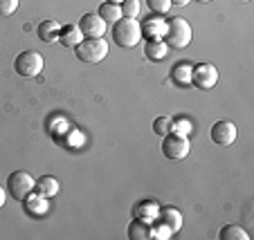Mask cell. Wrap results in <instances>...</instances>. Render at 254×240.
<instances>
[{
  "label": "cell",
  "instance_id": "6da1fadb",
  "mask_svg": "<svg viewBox=\"0 0 254 240\" xmlns=\"http://www.w3.org/2000/svg\"><path fill=\"white\" fill-rule=\"evenodd\" d=\"M111 36L115 41V45L124 49H130L142 41V27H139L137 18H120L117 23H113Z\"/></svg>",
  "mask_w": 254,
  "mask_h": 240
},
{
  "label": "cell",
  "instance_id": "7a4b0ae2",
  "mask_svg": "<svg viewBox=\"0 0 254 240\" xmlns=\"http://www.w3.org/2000/svg\"><path fill=\"white\" fill-rule=\"evenodd\" d=\"M191 25L180 16H171L167 20V34H164V43L169 49H185L191 43Z\"/></svg>",
  "mask_w": 254,
  "mask_h": 240
},
{
  "label": "cell",
  "instance_id": "3957f363",
  "mask_svg": "<svg viewBox=\"0 0 254 240\" xmlns=\"http://www.w3.org/2000/svg\"><path fill=\"white\" fill-rule=\"evenodd\" d=\"M74 54H77V58L83 63H99V61H104L106 54H108V43H106L104 36H101V39H83L81 43L74 48Z\"/></svg>",
  "mask_w": 254,
  "mask_h": 240
},
{
  "label": "cell",
  "instance_id": "277c9868",
  "mask_svg": "<svg viewBox=\"0 0 254 240\" xmlns=\"http://www.w3.org/2000/svg\"><path fill=\"white\" fill-rule=\"evenodd\" d=\"M14 72L25 79L39 77V74L43 72V56H41L39 52H34V49L20 52L18 56L14 58Z\"/></svg>",
  "mask_w": 254,
  "mask_h": 240
},
{
  "label": "cell",
  "instance_id": "5b68a950",
  "mask_svg": "<svg viewBox=\"0 0 254 240\" xmlns=\"http://www.w3.org/2000/svg\"><path fill=\"white\" fill-rule=\"evenodd\" d=\"M36 187V180L27 173V171H14V173L7 178V193H9L14 200L23 202L29 193Z\"/></svg>",
  "mask_w": 254,
  "mask_h": 240
},
{
  "label": "cell",
  "instance_id": "8992f818",
  "mask_svg": "<svg viewBox=\"0 0 254 240\" xmlns=\"http://www.w3.org/2000/svg\"><path fill=\"white\" fill-rule=\"evenodd\" d=\"M189 150H191V144H189V140L185 135L169 133L167 137H162V153L171 162H183L189 155Z\"/></svg>",
  "mask_w": 254,
  "mask_h": 240
},
{
  "label": "cell",
  "instance_id": "52a82bcc",
  "mask_svg": "<svg viewBox=\"0 0 254 240\" xmlns=\"http://www.w3.org/2000/svg\"><path fill=\"white\" fill-rule=\"evenodd\" d=\"M218 83V70L211 63H198L191 67V86L198 90H211Z\"/></svg>",
  "mask_w": 254,
  "mask_h": 240
},
{
  "label": "cell",
  "instance_id": "ba28073f",
  "mask_svg": "<svg viewBox=\"0 0 254 240\" xmlns=\"http://www.w3.org/2000/svg\"><path fill=\"white\" fill-rule=\"evenodd\" d=\"M209 137L218 146H232L236 142V137H239V130H236V126L232 121H216L209 130Z\"/></svg>",
  "mask_w": 254,
  "mask_h": 240
},
{
  "label": "cell",
  "instance_id": "9c48e42d",
  "mask_svg": "<svg viewBox=\"0 0 254 240\" xmlns=\"http://www.w3.org/2000/svg\"><path fill=\"white\" fill-rule=\"evenodd\" d=\"M106 27H108V23L99 14H86L79 20V29H81L83 39H101L106 34Z\"/></svg>",
  "mask_w": 254,
  "mask_h": 240
},
{
  "label": "cell",
  "instance_id": "30bf717a",
  "mask_svg": "<svg viewBox=\"0 0 254 240\" xmlns=\"http://www.w3.org/2000/svg\"><path fill=\"white\" fill-rule=\"evenodd\" d=\"M142 27V36L146 41H164V34H167V20L160 18L158 14L149 16V18L139 23Z\"/></svg>",
  "mask_w": 254,
  "mask_h": 240
},
{
  "label": "cell",
  "instance_id": "8fae6325",
  "mask_svg": "<svg viewBox=\"0 0 254 240\" xmlns=\"http://www.w3.org/2000/svg\"><path fill=\"white\" fill-rule=\"evenodd\" d=\"M23 209H25V213L27 216H32V218H41V216H45L48 213V209H50V202H48V197L45 195H41V193H29L27 197L23 200Z\"/></svg>",
  "mask_w": 254,
  "mask_h": 240
},
{
  "label": "cell",
  "instance_id": "7c38bea8",
  "mask_svg": "<svg viewBox=\"0 0 254 240\" xmlns=\"http://www.w3.org/2000/svg\"><path fill=\"white\" fill-rule=\"evenodd\" d=\"M59 32H61V25H59V20H54V18L43 20V23H39V27H36V36H39L43 43H48V45L57 43Z\"/></svg>",
  "mask_w": 254,
  "mask_h": 240
},
{
  "label": "cell",
  "instance_id": "4fadbf2b",
  "mask_svg": "<svg viewBox=\"0 0 254 240\" xmlns=\"http://www.w3.org/2000/svg\"><path fill=\"white\" fill-rule=\"evenodd\" d=\"M130 240H151L153 238V222H146L142 218H133L128 225Z\"/></svg>",
  "mask_w": 254,
  "mask_h": 240
},
{
  "label": "cell",
  "instance_id": "5bb4252c",
  "mask_svg": "<svg viewBox=\"0 0 254 240\" xmlns=\"http://www.w3.org/2000/svg\"><path fill=\"white\" fill-rule=\"evenodd\" d=\"M158 220L162 222L164 227H169V231H171V234H178V231L183 229V213L178 211L176 207H164V209H160Z\"/></svg>",
  "mask_w": 254,
  "mask_h": 240
},
{
  "label": "cell",
  "instance_id": "9a60e30c",
  "mask_svg": "<svg viewBox=\"0 0 254 240\" xmlns=\"http://www.w3.org/2000/svg\"><path fill=\"white\" fill-rule=\"evenodd\" d=\"M160 216V207L155 200H142L133 207V218H142L146 222H155Z\"/></svg>",
  "mask_w": 254,
  "mask_h": 240
},
{
  "label": "cell",
  "instance_id": "2e32d148",
  "mask_svg": "<svg viewBox=\"0 0 254 240\" xmlns=\"http://www.w3.org/2000/svg\"><path fill=\"white\" fill-rule=\"evenodd\" d=\"M81 41H83V34H81V29H79V25H65V27H61V32H59V43L67 49H74Z\"/></svg>",
  "mask_w": 254,
  "mask_h": 240
},
{
  "label": "cell",
  "instance_id": "e0dca14e",
  "mask_svg": "<svg viewBox=\"0 0 254 240\" xmlns=\"http://www.w3.org/2000/svg\"><path fill=\"white\" fill-rule=\"evenodd\" d=\"M144 54H146L149 61H164L169 56V45L164 41H146Z\"/></svg>",
  "mask_w": 254,
  "mask_h": 240
},
{
  "label": "cell",
  "instance_id": "ac0fdd59",
  "mask_svg": "<svg viewBox=\"0 0 254 240\" xmlns=\"http://www.w3.org/2000/svg\"><path fill=\"white\" fill-rule=\"evenodd\" d=\"M191 67L193 65H189V63H176L173 65V70H171V79H173V83L176 86H180V88H187V86H191Z\"/></svg>",
  "mask_w": 254,
  "mask_h": 240
},
{
  "label": "cell",
  "instance_id": "d6986e66",
  "mask_svg": "<svg viewBox=\"0 0 254 240\" xmlns=\"http://www.w3.org/2000/svg\"><path fill=\"white\" fill-rule=\"evenodd\" d=\"M34 191L41 193V195H45V197H54L59 193L57 178H52V175H43V178H39V180H36V187H34Z\"/></svg>",
  "mask_w": 254,
  "mask_h": 240
},
{
  "label": "cell",
  "instance_id": "ffe728a7",
  "mask_svg": "<svg viewBox=\"0 0 254 240\" xmlns=\"http://www.w3.org/2000/svg\"><path fill=\"white\" fill-rule=\"evenodd\" d=\"M221 240H250V234L239 225H225L218 234Z\"/></svg>",
  "mask_w": 254,
  "mask_h": 240
},
{
  "label": "cell",
  "instance_id": "44dd1931",
  "mask_svg": "<svg viewBox=\"0 0 254 240\" xmlns=\"http://www.w3.org/2000/svg\"><path fill=\"white\" fill-rule=\"evenodd\" d=\"M97 14H99L106 23H117L120 18H124V16H122V7L120 5H113V2H104V5L99 7V11H97Z\"/></svg>",
  "mask_w": 254,
  "mask_h": 240
},
{
  "label": "cell",
  "instance_id": "7402d4cb",
  "mask_svg": "<svg viewBox=\"0 0 254 240\" xmlns=\"http://www.w3.org/2000/svg\"><path fill=\"white\" fill-rule=\"evenodd\" d=\"M120 7H122V16H124V18H137L139 9H142L139 0H124Z\"/></svg>",
  "mask_w": 254,
  "mask_h": 240
},
{
  "label": "cell",
  "instance_id": "603a6c76",
  "mask_svg": "<svg viewBox=\"0 0 254 240\" xmlns=\"http://www.w3.org/2000/svg\"><path fill=\"white\" fill-rule=\"evenodd\" d=\"M153 133L158 135V137H167V135L171 133V117H158V119L153 121Z\"/></svg>",
  "mask_w": 254,
  "mask_h": 240
},
{
  "label": "cell",
  "instance_id": "cb8c5ba5",
  "mask_svg": "<svg viewBox=\"0 0 254 240\" xmlns=\"http://www.w3.org/2000/svg\"><path fill=\"white\" fill-rule=\"evenodd\" d=\"M146 5H149V9L153 11V14H158V16H164L173 7L171 0H146Z\"/></svg>",
  "mask_w": 254,
  "mask_h": 240
},
{
  "label": "cell",
  "instance_id": "d4e9b609",
  "mask_svg": "<svg viewBox=\"0 0 254 240\" xmlns=\"http://www.w3.org/2000/svg\"><path fill=\"white\" fill-rule=\"evenodd\" d=\"M171 133L185 135V137H187V135L191 133V121L189 119H171Z\"/></svg>",
  "mask_w": 254,
  "mask_h": 240
},
{
  "label": "cell",
  "instance_id": "484cf974",
  "mask_svg": "<svg viewBox=\"0 0 254 240\" xmlns=\"http://www.w3.org/2000/svg\"><path fill=\"white\" fill-rule=\"evenodd\" d=\"M20 0H0V16H11L18 9Z\"/></svg>",
  "mask_w": 254,
  "mask_h": 240
},
{
  "label": "cell",
  "instance_id": "4316f807",
  "mask_svg": "<svg viewBox=\"0 0 254 240\" xmlns=\"http://www.w3.org/2000/svg\"><path fill=\"white\" fill-rule=\"evenodd\" d=\"M171 236H173V234L169 231V227H164L162 222L153 227V238H171Z\"/></svg>",
  "mask_w": 254,
  "mask_h": 240
},
{
  "label": "cell",
  "instance_id": "83f0119b",
  "mask_svg": "<svg viewBox=\"0 0 254 240\" xmlns=\"http://www.w3.org/2000/svg\"><path fill=\"white\" fill-rule=\"evenodd\" d=\"M5 200H7V191L2 187H0V209L5 207Z\"/></svg>",
  "mask_w": 254,
  "mask_h": 240
},
{
  "label": "cell",
  "instance_id": "f1b7e54d",
  "mask_svg": "<svg viewBox=\"0 0 254 240\" xmlns=\"http://www.w3.org/2000/svg\"><path fill=\"white\" fill-rule=\"evenodd\" d=\"M191 0H171V5H176V7H185V5H189Z\"/></svg>",
  "mask_w": 254,
  "mask_h": 240
},
{
  "label": "cell",
  "instance_id": "f546056e",
  "mask_svg": "<svg viewBox=\"0 0 254 240\" xmlns=\"http://www.w3.org/2000/svg\"><path fill=\"white\" fill-rule=\"evenodd\" d=\"M106 2H113V5H122L124 0H106Z\"/></svg>",
  "mask_w": 254,
  "mask_h": 240
},
{
  "label": "cell",
  "instance_id": "4dcf8cb0",
  "mask_svg": "<svg viewBox=\"0 0 254 240\" xmlns=\"http://www.w3.org/2000/svg\"><path fill=\"white\" fill-rule=\"evenodd\" d=\"M196 2H211V0H196Z\"/></svg>",
  "mask_w": 254,
  "mask_h": 240
},
{
  "label": "cell",
  "instance_id": "1f68e13d",
  "mask_svg": "<svg viewBox=\"0 0 254 240\" xmlns=\"http://www.w3.org/2000/svg\"><path fill=\"white\" fill-rule=\"evenodd\" d=\"M243 2H250V0H243Z\"/></svg>",
  "mask_w": 254,
  "mask_h": 240
}]
</instances>
